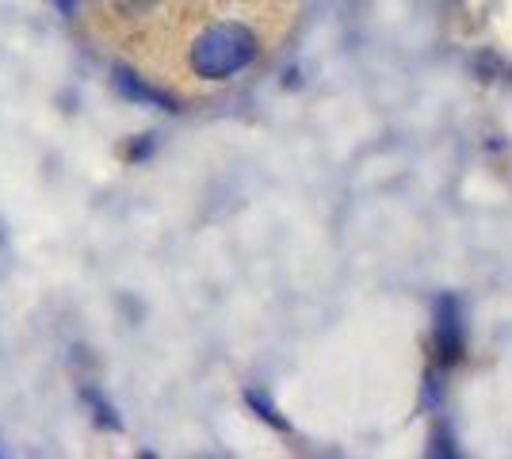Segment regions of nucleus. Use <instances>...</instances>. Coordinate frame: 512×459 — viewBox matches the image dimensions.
<instances>
[{"instance_id": "obj_1", "label": "nucleus", "mask_w": 512, "mask_h": 459, "mask_svg": "<svg viewBox=\"0 0 512 459\" xmlns=\"http://www.w3.org/2000/svg\"><path fill=\"white\" fill-rule=\"evenodd\" d=\"M256 58V35L237 20H218L203 27L188 46V66L195 77L222 81L234 77Z\"/></svg>"}, {"instance_id": "obj_2", "label": "nucleus", "mask_w": 512, "mask_h": 459, "mask_svg": "<svg viewBox=\"0 0 512 459\" xmlns=\"http://www.w3.org/2000/svg\"><path fill=\"white\" fill-rule=\"evenodd\" d=\"M115 88H119V96L130 100V104H142V108H161V111H176L169 96L161 92V88L146 85L142 77H134L130 69H115Z\"/></svg>"}, {"instance_id": "obj_3", "label": "nucleus", "mask_w": 512, "mask_h": 459, "mask_svg": "<svg viewBox=\"0 0 512 459\" xmlns=\"http://www.w3.org/2000/svg\"><path fill=\"white\" fill-rule=\"evenodd\" d=\"M436 341H440V352L448 360H459V349H463V333H459V314H455V303L444 299L440 303V326H436Z\"/></svg>"}, {"instance_id": "obj_4", "label": "nucleus", "mask_w": 512, "mask_h": 459, "mask_svg": "<svg viewBox=\"0 0 512 459\" xmlns=\"http://www.w3.org/2000/svg\"><path fill=\"white\" fill-rule=\"evenodd\" d=\"M245 402H249V406H253L256 414L264 417L268 425H276V429H283V417H279V414H276V406H272V402L264 398V391H253V387H249V391H245Z\"/></svg>"}, {"instance_id": "obj_5", "label": "nucleus", "mask_w": 512, "mask_h": 459, "mask_svg": "<svg viewBox=\"0 0 512 459\" xmlns=\"http://www.w3.org/2000/svg\"><path fill=\"white\" fill-rule=\"evenodd\" d=\"M111 4V12L115 16H123V20H138V16H146L157 0H107Z\"/></svg>"}, {"instance_id": "obj_6", "label": "nucleus", "mask_w": 512, "mask_h": 459, "mask_svg": "<svg viewBox=\"0 0 512 459\" xmlns=\"http://www.w3.org/2000/svg\"><path fill=\"white\" fill-rule=\"evenodd\" d=\"M77 4H81V0H58V8H62L65 16H77Z\"/></svg>"}]
</instances>
